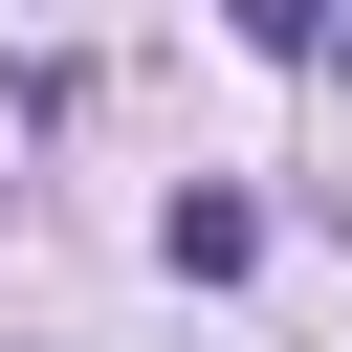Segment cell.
Here are the masks:
<instances>
[{
  "instance_id": "6da1fadb",
  "label": "cell",
  "mask_w": 352,
  "mask_h": 352,
  "mask_svg": "<svg viewBox=\"0 0 352 352\" xmlns=\"http://www.w3.org/2000/svg\"><path fill=\"white\" fill-rule=\"evenodd\" d=\"M154 242H176V286H242V264H264V198H176Z\"/></svg>"
},
{
  "instance_id": "7a4b0ae2",
  "label": "cell",
  "mask_w": 352,
  "mask_h": 352,
  "mask_svg": "<svg viewBox=\"0 0 352 352\" xmlns=\"http://www.w3.org/2000/svg\"><path fill=\"white\" fill-rule=\"evenodd\" d=\"M220 22H242L264 66H330V22H352V0H220Z\"/></svg>"
}]
</instances>
